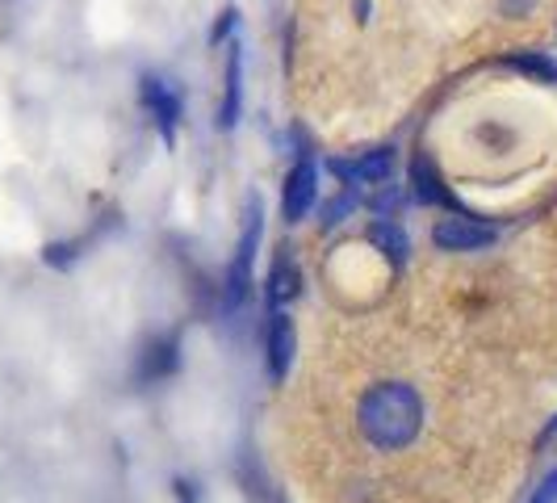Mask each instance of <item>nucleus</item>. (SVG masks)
Segmentation results:
<instances>
[{
    "mask_svg": "<svg viewBox=\"0 0 557 503\" xmlns=\"http://www.w3.org/2000/svg\"><path fill=\"white\" fill-rule=\"evenodd\" d=\"M348 206H352V194H348V197H339V201H332V206H327V214H323V223L335 226V223H339V214H344Z\"/></svg>",
    "mask_w": 557,
    "mask_h": 503,
    "instance_id": "14",
    "label": "nucleus"
},
{
    "mask_svg": "<svg viewBox=\"0 0 557 503\" xmlns=\"http://www.w3.org/2000/svg\"><path fill=\"white\" fill-rule=\"evenodd\" d=\"M294 290H298V269L289 265V256H281L277 265H273V303H285V298H294Z\"/></svg>",
    "mask_w": 557,
    "mask_h": 503,
    "instance_id": "11",
    "label": "nucleus"
},
{
    "mask_svg": "<svg viewBox=\"0 0 557 503\" xmlns=\"http://www.w3.org/2000/svg\"><path fill=\"white\" fill-rule=\"evenodd\" d=\"M143 97H147V106L156 110V118H160V126H164V135L172 139V126H176V97L168 93L164 81H143Z\"/></svg>",
    "mask_w": 557,
    "mask_h": 503,
    "instance_id": "8",
    "label": "nucleus"
},
{
    "mask_svg": "<svg viewBox=\"0 0 557 503\" xmlns=\"http://www.w3.org/2000/svg\"><path fill=\"white\" fill-rule=\"evenodd\" d=\"M314 197H319V168L310 164V160H302V164L285 176V189H281V214H285V223H302L310 214V206H314Z\"/></svg>",
    "mask_w": 557,
    "mask_h": 503,
    "instance_id": "5",
    "label": "nucleus"
},
{
    "mask_svg": "<svg viewBox=\"0 0 557 503\" xmlns=\"http://www.w3.org/2000/svg\"><path fill=\"white\" fill-rule=\"evenodd\" d=\"M369 240L377 244V252H386V256H394V260H407V235L398 231L394 223H386V219H377V223L369 226Z\"/></svg>",
    "mask_w": 557,
    "mask_h": 503,
    "instance_id": "10",
    "label": "nucleus"
},
{
    "mask_svg": "<svg viewBox=\"0 0 557 503\" xmlns=\"http://www.w3.org/2000/svg\"><path fill=\"white\" fill-rule=\"evenodd\" d=\"M244 56H239V47H231L226 51V93H223V106H219V126L231 131L235 122H239V97H244Z\"/></svg>",
    "mask_w": 557,
    "mask_h": 503,
    "instance_id": "7",
    "label": "nucleus"
},
{
    "mask_svg": "<svg viewBox=\"0 0 557 503\" xmlns=\"http://www.w3.org/2000/svg\"><path fill=\"white\" fill-rule=\"evenodd\" d=\"M294 353H298L294 319H289L285 310H273V319H269V373H273V382H285V378H289Z\"/></svg>",
    "mask_w": 557,
    "mask_h": 503,
    "instance_id": "6",
    "label": "nucleus"
},
{
    "mask_svg": "<svg viewBox=\"0 0 557 503\" xmlns=\"http://www.w3.org/2000/svg\"><path fill=\"white\" fill-rule=\"evenodd\" d=\"M432 240L441 252H478L495 244V226L466 219V214H453V219H441L432 226Z\"/></svg>",
    "mask_w": 557,
    "mask_h": 503,
    "instance_id": "4",
    "label": "nucleus"
},
{
    "mask_svg": "<svg viewBox=\"0 0 557 503\" xmlns=\"http://www.w3.org/2000/svg\"><path fill=\"white\" fill-rule=\"evenodd\" d=\"M416 194L423 197V201H432V206H441V201H448V194L441 189V181H436V172L419 160L416 164Z\"/></svg>",
    "mask_w": 557,
    "mask_h": 503,
    "instance_id": "12",
    "label": "nucleus"
},
{
    "mask_svg": "<svg viewBox=\"0 0 557 503\" xmlns=\"http://www.w3.org/2000/svg\"><path fill=\"white\" fill-rule=\"evenodd\" d=\"M529 4H536V0H503L507 13H520V9H529Z\"/></svg>",
    "mask_w": 557,
    "mask_h": 503,
    "instance_id": "15",
    "label": "nucleus"
},
{
    "mask_svg": "<svg viewBox=\"0 0 557 503\" xmlns=\"http://www.w3.org/2000/svg\"><path fill=\"white\" fill-rule=\"evenodd\" d=\"M332 168L344 185H386L398 168V156H394V147H373L361 156H339L332 160Z\"/></svg>",
    "mask_w": 557,
    "mask_h": 503,
    "instance_id": "3",
    "label": "nucleus"
},
{
    "mask_svg": "<svg viewBox=\"0 0 557 503\" xmlns=\"http://www.w3.org/2000/svg\"><path fill=\"white\" fill-rule=\"evenodd\" d=\"M507 63L524 76H536L545 84H557V59H549L545 51H524V56H507Z\"/></svg>",
    "mask_w": 557,
    "mask_h": 503,
    "instance_id": "9",
    "label": "nucleus"
},
{
    "mask_svg": "<svg viewBox=\"0 0 557 503\" xmlns=\"http://www.w3.org/2000/svg\"><path fill=\"white\" fill-rule=\"evenodd\" d=\"M529 503H557V470L536 487V495H532Z\"/></svg>",
    "mask_w": 557,
    "mask_h": 503,
    "instance_id": "13",
    "label": "nucleus"
},
{
    "mask_svg": "<svg viewBox=\"0 0 557 503\" xmlns=\"http://www.w3.org/2000/svg\"><path fill=\"white\" fill-rule=\"evenodd\" d=\"M260 231H264V210H260V201H251V206H248V223H244V235H239V248H235V260H231V273H226V310H235L239 303H244V298H248L251 260H256Z\"/></svg>",
    "mask_w": 557,
    "mask_h": 503,
    "instance_id": "2",
    "label": "nucleus"
},
{
    "mask_svg": "<svg viewBox=\"0 0 557 503\" xmlns=\"http://www.w3.org/2000/svg\"><path fill=\"white\" fill-rule=\"evenodd\" d=\"M357 428L377 453L416 445L423 432V394L407 382H382L357 398Z\"/></svg>",
    "mask_w": 557,
    "mask_h": 503,
    "instance_id": "1",
    "label": "nucleus"
}]
</instances>
